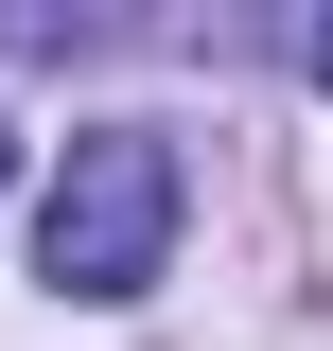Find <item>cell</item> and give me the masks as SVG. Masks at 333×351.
<instances>
[{"label": "cell", "instance_id": "6da1fadb", "mask_svg": "<svg viewBox=\"0 0 333 351\" xmlns=\"http://www.w3.org/2000/svg\"><path fill=\"white\" fill-rule=\"evenodd\" d=\"M175 263V141L158 123H71L36 193V281L53 299H158Z\"/></svg>", "mask_w": 333, "mask_h": 351}, {"label": "cell", "instance_id": "7a4b0ae2", "mask_svg": "<svg viewBox=\"0 0 333 351\" xmlns=\"http://www.w3.org/2000/svg\"><path fill=\"white\" fill-rule=\"evenodd\" d=\"M298 71H316V88H333V18H316V36H298Z\"/></svg>", "mask_w": 333, "mask_h": 351}, {"label": "cell", "instance_id": "3957f363", "mask_svg": "<svg viewBox=\"0 0 333 351\" xmlns=\"http://www.w3.org/2000/svg\"><path fill=\"white\" fill-rule=\"evenodd\" d=\"M0 158H18V141H0Z\"/></svg>", "mask_w": 333, "mask_h": 351}]
</instances>
